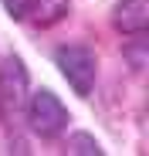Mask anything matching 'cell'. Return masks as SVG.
<instances>
[{
  "instance_id": "3",
  "label": "cell",
  "mask_w": 149,
  "mask_h": 156,
  "mask_svg": "<svg viewBox=\"0 0 149 156\" xmlns=\"http://www.w3.org/2000/svg\"><path fill=\"white\" fill-rule=\"evenodd\" d=\"M24 115H27V126L31 133L41 136V139H58L68 122H71V112L68 105L51 92V88H37L27 95V105H24Z\"/></svg>"
},
{
  "instance_id": "8",
  "label": "cell",
  "mask_w": 149,
  "mask_h": 156,
  "mask_svg": "<svg viewBox=\"0 0 149 156\" xmlns=\"http://www.w3.org/2000/svg\"><path fill=\"white\" fill-rule=\"evenodd\" d=\"M0 4H4L10 20H27V14H31V0H0Z\"/></svg>"
},
{
  "instance_id": "2",
  "label": "cell",
  "mask_w": 149,
  "mask_h": 156,
  "mask_svg": "<svg viewBox=\"0 0 149 156\" xmlns=\"http://www.w3.org/2000/svg\"><path fill=\"white\" fill-rule=\"evenodd\" d=\"M31 95V75L20 55H7L0 61V122L4 126H17V119L24 115Z\"/></svg>"
},
{
  "instance_id": "5",
  "label": "cell",
  "mask_w": 149,
  "mask_h": 156,
  "mask_svg": "<svg viewBox=\"0 0 149 156\" xmlns=\"http://www.w3.org/2000/svg\"><path fill=\"white\" fill-rule=\"evenodd\" d=\"M71 10V0H31V20L34 27H54L58 20H64Z\"/></svg>"
},
{
  "instance_id": "7",
  "label": "cell",
  "mask_w": 149,
  "mask_h": 156,
  "mask_svg": "<svg viewBox=\"0 0 149 156\" xmlns=\"http://www.w3.org/2000/svg\"><path fill=\"white\" fill-rule=\"evenodd\" d=\"M64 149L74 153V156H102V153H105L102 143H98L92 133H71L68 143H64Z\"/></svg>"
},
{
  "instance_id": "1",
  "label": "cell",
  "mask_w": 149,
  "mask_h": 156,
  "mask_svg": "<svg viewBox=\"0 0 149 156\" xmlns=\"http://www.w3.org/2000/svg\"><path fill=\"white\" fill-rule=\"evenodd\" d=\"M54 68L61 71V78L71 85L74 95L88 98L95 92V82H98V55H95L92 44H85V41L58 44L54 48Z\"/></svg>"
},
{
  "instance_id": "6",
  "label": "cell",
  "mask_w": 149,
  "mask_h": 156,
  "mask_svg": "<svg viewBox=\"0 0 149 156\" xmlns=\"http://www.w3.org/2000/svg\"><path fill=\"white\" fill-rule=\"evenodd\" d=\"M122 58L129 61V68L136 75L146 71V65H149V41H146V34H129V41L122 44Z\"/></svg>"
},
{
  "instance_id": "4",
  "label": "cell",
  "mask_w": 149,
  "mask_h": 156,
  "mask_svg": "<svg viewBox=\"0 0 149 156\" xmlns=\"http://www.w3.org/2000/svg\"><path fill=\"white\" fill-rule=\"evenodd\" d=\"M112 27L119 34H146L149 31V0H119L112 7Z\"/></svg>"
}]
</instances>
